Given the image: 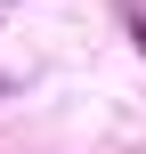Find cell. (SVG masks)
<instances>
[{"label": "cell", "instance_id": "6da1fadb", "mask_svg": "<svg viewBox=\"0 0 146 154\" xmlns=\"http://www.w3.org/2000/svg\"><path fill=\"white\" fill-rule=\"evenodd\" d=\"M8 89H16V81H8V73H0V97H8Z\"/></svg>", "mask_w": 146, "mask_h": 154}, {"label": "cell", "instance_id": "7a4b0ae2", "mask_svg": "<svg viewBox=\"0 0 146 154\" xmlns=\"http://www.w3.org/2000/svg\"><path fill=\"white\" fill-rule=\"evenodd\" d=\"M138 49H146V24H138Z\"/></svg>", "mask_w": 146, "mask_h": 154}]
</instances>
